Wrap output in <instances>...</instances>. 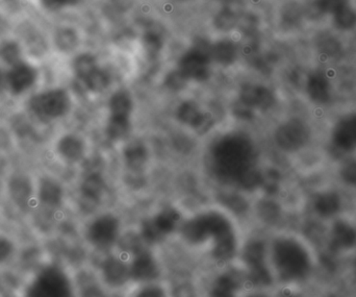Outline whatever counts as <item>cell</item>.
Returning a JSON list of instances; mask_svg holds the SVG:
<instances>
[{
  "label": "cell",
  "mask_w": 356,
  "mask_h": 297,
  "mask_svg": "<svg viewBox=\"0 0 356 297\" xmlns=\"http://www.w3.org/2000/svg\"><path fill=\"white\" fill-rule=\"evenodd\" d=\"M322 145L332 161L356 154V106L332 114L324 127Z\"/></svg>",
  "instance_id": "cell-6"
},
{
  "label": "cell",
  "mask_w": 356,
  "mask_h": 297,
  "mask_svg": "<svg viewBox=\"0 0 356 297\" xmlns=\"http://www.w3.org/2000/svg\"><path fill=\"white\" fill-rule=\"evenodd\" d=\"M50 152L60 164L75 166L81 164L87 156V142L74 131H62L52 140Z\"/></svg>",
  "instance_id": "cell-15"
},
{
  "label": "cell",
  "mask_w": 356,
  "mask_h": 297,
  "mask_svg": "<svg viewBox=\"0 0 356 297\" xmlns=\"http://www.w3.org/2000/svg\"><path fill=\"white\" fill-rule=\"evenodd\" d=\"M104 189H106V183L99 173L92 172L86 175L79 187V195L81 204H97L104 194Z\"/></svg>",
  "instance_id": "cell-20"
},
{
  "label": "cell",
  "mask_w": 356,
  "mask_h": 297,
  "mask_svg": "<svg viewBox=\"0 0 356 297\" xmlns=\"http://www.w3.org/2000/svg\"><path fill=\"white\" fill-rule=\"evenodd\" d=\"M241 102L252 110L267 111L273 106L275 97L269 89L263 86H249L243 90Z\"/></svg>",
  "instance_id": "cell-21"
},
{
  "label": "cell",
  "mask_w": 356,
  "mask_h": 297,
  "mask_svg": "<svg viewBox=\"0 0 356 297\" xmlns=\"http://www.w3.org/2000/svg\"><path fill=\"white\" fill-rule=\"evenodd\" d=\"M182 237L193 246H207L218 264H227L238 255L236 229L229 217L220 211L199 213L181 225Z\"/></svg>",
  "instance_id": "cell-2"
},
{
  "label": "cell",
  "mask_w": 356,
  "mask_h": 297,
  "mask_svg": "<svg viewBox=\"0 0 356 297\" xmlns=\"http://www.w3.org/2000/svg\"><path fill=\"white\" fill-rule=\"evenodd\" d=\"M54 45L58 51L62 54H70L74 51L79 45V35L76 31L70 27L56 29L54 35Z\"/></svg>",
  "instance_id": "cell-27"
},
{
  "label": "cell",
  "mask_w": 356,
  "mask_h": 297,
  "mask_svg": "<svg viewBox=\"0 0 356 297\" xmlns=\"http://www.w3.org/2000/svg\"><path fill=\"white\" fill-rule=\"evenodd\" d=\"M77 285V283H76ZM77 297H106L102 285L95 283L77 285Z\"/></svg>",
  "instance_id": "cell-37"
},
{
  "label": "cell",
  "mask_w": 356,
  "mask_h": 297,
  "mask_svg": "<svg viewBox=\"0 0 356 297\" xmlns=\"http://www.w3.org/2000/svg\"><path fill=\"white\" fill-rule=\"evenodd\" d=\"M35 208L33 213L41 216H52L64 206L66 191L64 184L51 173H35ZM31 213V214H33Z\"/></svg>",
  "instance_id": "cell-10"
},
{
  "label": "cell",
  "mask_w": 356,
  "mask_h": 297,
  "mask_svg": "<svg viewBox=\"0 0 356 297\" xmlns=\"http://www.w3.org/2000/svg\"><path fill=\"white\" fill-rule=\"evenodd\" d=\"M323 246L326 252L339 258H348L356 252L355 213H346L325 223Z\"/></svg>",
  "instance_id": "cell-8"
},
{
  "label": "cell",
  "mask_w": 356,
  "mask_h": 297,
  "mask_svg": "<svg viewBox=\"0 0 356 297\" xmlns=\"http://www.w3.org/2000/svg\"><path fill=\"white\" fill-rule=\"evenodd\" d=\"M350 4V0H316L315 6L324 15L336 14L338 10Z\"/></svg>",
  "instance_id": "cell-35"
},
{
  "label": "cell",
  "mask_w": 356,
  "mask_h": 297,
  "mask_svg": "<svg viewBox=\"0 0 356 297\" xmlns=\"http://www.w3.org/2000/svg\"><path fill=\"white\" fill-rule=\"evenodd\" d=\"M179 212L175 208H166L148 219L142 225L141 236L147 243L162 241L167 236L172 234L180 223Z\"/></svg>",
  "instance_id": "cell-16"
},
{
  "label": "cell",
  "mask_w": 356,
  "mask_h": 297,
  "mask_svg": "<svg viewBox=\"0 0 356 297\" xmlns=\"http://www.w3.org/2000/svg\"><path fill=\"white\" fill-rule=\"evenodd\" d=\"M120 221L110 213L94 217L85 230V237L92 248L98 250H108L116 244L120 238Z\"/></svg>",
  "instance_id": "cell-14"
},
{
  "label": "cell",
  "mask_w": 356,
  "mask_h": 297,
  "mask_svg": "<svg viewBox=\"0 0 356 297\" xmlns=\"http://www.w3.org/2000/svg\"><path fill=\"white\" fill-rule=\"evenodd\" d=\"M41 79L39 67L31 61H21L6 69L4 92L13 99L27 98L35 92Z\"/></svg>",
  "instance_id": "cell-11"
},
{
  "label": "cell",
  "mask_w": 356,
  "mask_h": 297,
  "mask_svg": "<svg viewBox=\"0 0 356 297\" xmlns=\"http://www.w3.org/2000/svg\"><path fill=\"white\" fill-rule=\"evenodd\" d=\"M102 278L104 285L112 288L123 287L131 281L129 262L120 257H110L102 265Z\"/></svg>",
  "instance_id": "cell-19"
},
{
  "label": "cell",
  "mask_w": 356,
  "mask_h": 297,
  "mask_svg": "<svg viewBox=\"0 0 356 297\" xmlns=\"http://www.w3.org/2000/svg\"><path fill=\"white\" fill-rule=\"evenodd\" d=\"M305 97L314 109L323 111L334 106L336 88L327 71L316 68L309 71L303 83Z\"/></svg>",
  "instance_id": "cell-13"
},
{
  "label": "cell",
  "mask_w": 356,
  "mask_h": 297,
  "mask_svg": "<svg viewBox=\"0 0 356 297\" xmlns=\"http://www.w3.org/2000/svg\"><path fill=\"white\" fill-rule=\"evenodd\" d=\"M4 81H6V69L0 64V93L4 91Z\"/></svg>",
  "instance_id": "cell-39"
},
{
  "label": "cell",
  "mask_w": 356,
  "mask_h": 297,
  "mask_svg": "<svg viewBox=\"0 0 356 297\" xmlns=\"http://www.w3.org/2000/svg\"><path fill=\"white\" fill-rule=\"evenodd\" d=\"M219 144L218 150V164L222 171L238 177L251 167L250 158L252 156V147L246 140L226 139Z\"/></svg>",
  "instance_id": "cell-12"
},
{
  "label": "cell",
  "mask_w": 356,
  "mask_h": 297,
  "mask_svg": "<svg viewBox=\"0 0 356 297\" xmlns=\"http://www.w3.org/2000/svg\"><path fill=\"white\" fill-rule=\"evenodd\" d=\"M21 297H77L76 280L58 262H46L33 271Z\"/></svg>",
  "instance_id": "cell-5"
},
{
  "label": "cell",
  "mask_w": 356,
  "mask_h": 297,
  "mask_svg": "<svg viewBox=\"0 0 356 297\" xmlns=\"http://www.w3.org/2000/svg\"><path fill=\"white\" fill-rule=\"evenodd\" d=\"M213 51L216 60L219 63H225V64L232 62L234 56H236V50L232 47V44L227 43V42L218 44L213 48Z\"/></svg>",
  "instance_id": "cell-36"
},
{
  "label": "cell",
  "mask_w": 356,
  "mask_h": 297,
  "mask_svg": "<svg viewBox=\"0 0 356 297\" xmlns=\"http://www.w3.org/2000/svg\"><path fill=\"white\" fill-rule=\"evenodd\" d=\"M18 244L14 237L0 231V267L6 266L16 259Z\"/></svg>",
  "instance_id": "cell-32"
},
{
  "label": "cell",
  "mask_w": 356,
  "mask_h": 297,
  "mask_svg": "<svg viewBox=\"0 0 356 297\" xmlns=\"http://www.w3.org/2000/svg\"><path fill=\"white\" fill-rule=\"evenodd\" d=\"M349 196L332 181L315 186L307 196V207L312 218L322 223H330L341 215L351 213L348 210Z\"/></svg>",
  "instance_id": "cell-7"
},
{
  "label": "cell",
  "mask_w": 356,
  "mask_h": 297,
  "mask_svg": "<svg viewBox=\"0 0 356 297\" xmlns=\"http://www.w3.org/2000/svg\"><path fill=\"white\" fill-rule=\"evenodd\" d=\"M319 51L322 56L326 58H334L342 52L341 44L332 40H324L323 43L319 44Z\"/></svg>",
  "instance_id": "cell-38"
},
{
  "label": "cell",
  "mask_w": 356,
  "mask_h": 297,
  "mask_svg": "<svg viewBox=\"0 0 356 297\" xmlns=\"http://www.w3.org/2000/svg\"><path fill=\"white\" fill-rule=\"evenodd\" d=\"M125 163L134 171H139L144 168L148 160L147 148L141 142H133L124 148Z\"/></svg>",
  "instance_id": "cell-26"
},
{
  "label": "cell",
  "mask_w": 356,
  "mask_h": 297,
  "mask_svg": "<svg viewBox=\"0 0 356 297\" xmlns=\"http://www.w3.org/2000/svg\"><path fill=\"white\" fill-rule=\"evenodd\" d=\"M319 136L314 119L305 115L294 114L286 117L276 125L273 131V142L282 154L295 159L321 144Z\"/></svg>",
  "instance_id": "cell-3"
},
{
  "label": "cell",
  "mask_w": 356,
  "mask_h": 297,
  "mask_svg": "<svg viewBox=\"0 0 356 297\" xmlns=\"http://www.w3.org/2000/svg\"><path fill=\"white\" fill-rule=\"evenodd\" d=\"M330 177L332 183L349 196L356 198V154L332 161Z\"/></svg>",
  "instance_id": "cell-17"
},
{
  "label": "cell",
  "mask_w": 356,
  "mask_h": 297,
  "mask_svg": "<svg viewBox=\"0 0 356 297\" xmlns=\"http://www.w3.org/2000/svg\"><path fill=\"white\" fill-rule=\"evenodd\" d=\"M131 281L137 285L154 283L160 275V266L152 252L140 250L129 262Z\"/></svg>",
  "instance_id": "cell-18"
},
{
  "label": "cell",
  "mask_w": 356,
  "mask_h": 297,
  "mask_svg": "<svg viewBox=\"0 0 356 297\" xmlns=\"http://www.w3.org/2000/svg\"><path fill=\"white\" fill-rule=\"evenodd\" d=\"M25 60L22 44L17 40H6L0 43V64L6 69Z\"/></svg>",
  "instance_id": "cell-24"
},
{
  "label": "cell",
  "mask_w": 356,
  "mask_h": 297,
  "mask_svg": "<svg viewBox=\"0 0 356 297\" xmlns=\"http://www.w3.org/2000/svg\"><path fill=\"white\" fill-rule=\"evenodd\" d=\"M241 280L232 273H221L211 283L209 297H238Z\"/></svg>",
  "instance_id": "cell-22"
},
{
  "label": "cell",
  "mask_w": 356,
  "mask_h": 297,
  "mask_svg": "<svg viewBox=\"0 0 356 297\" xmlns=\"http://www.w3.org/2000/svg\"><path fill=\"white\" fill-rule=\"evenodd\" d=\"M72 69L76 79L83 81L98 69L97 62L92 54H81L73 60Z\"/></svg>",
  "instance_id": "cell-31"
},
{
  "label": "cell",
  "mask_w": 356,
  "mask_h": 297,
  "mask_svg": "<svg viewBox=\"0 0 356 297\" xmlns=\"http://www.w3.org/2000/svg\"><path fill=\"white\" fill-rule=\"evenodd\" d=\"M131 118L127 117L110 116L106 123V135L114 141L123 140L131 131Z\"/></svg>",
  "instance_id": "cell-29"
},
{
  "label": "cell",
  "mask_w": 356,
  "mask_h": 297,
  "mask_svg": "<svg viewBox=\"0 0 356 297\" xmlns=\"http://www.w3.org/2000/svg\"><path fill=\"white\" fill-rule=\"evenodd\" d=\"M72 108V96L66 88L49 87L29 95L23 112L38 127L45 129L66 119Z\"/></svg>",
  "instance_id": "cell-4"
},
{
  "label": "cell",
  "mask_w": 356,
  "mask_h": 297,
  "mask_svg": "<svg viewBox=\"0 0 356 297\" xmlns=\"http://www.w3.org/2000/svg\"><path fill=\"white\" fill-rule=\"evenodd\" d=\"M110 116L131 118L133 112V100L127 92H116L110 99Z\"/></svg>",
  "instance_id": "cell-28"
},
{
  "label": "cell",
  "mask_w": 356,
  "mask_h": 297,
  "mask_svg": "<svg viewBox=\"0 0 356 297\" xmlns=\"http://www.w3.org/2000/svg\"><path fill=\"white\" fill-rule=\"evenodd\" d=\"M355 218H356V213H355Z\"/></svg>",
  "instance_id": "cell-40"
},
{
  "label": "cell",
  "mask_w": 356,
  "mask_h": 297,
  "mask_svg": "<svg viewBox=\"0 0 356 297\" xmlns=\"http://www.w3.org/2000/svg\"><path fill=\"white\" fill-rule=\"evenodd\" d=\"M17 141L8 123L0 121V161L14 150Z\"/></svg>",
  "instance_id": "cell-33"
},
{
  "label": "cell",
  "mask_w": 356,
  "mask_h": 297,
  "mask_svg": "<svg viewBox=\"0 0 356 297\" xmlns=\"http://www.w3.org/2000/svg\"><path fill=\"white\" fill-rule=\"evenodd\" d=\"M131 297H169L162 285L159 283H147L138 285L137 290L134 292Z\"/></svg>",
  "instance_id": "cell-34"
},
{
  "label": "cell",
  "mask_w": 356,
  "mask_h": 297,
  "mask_svg": "<svg viewBox=\"0 0 356 297\" xmlns=\"http://www.w3.org/2000/svg\"><path fill=\"white\" fill-rule=\"evenodd\" d=\"M268 264L276 287L305 288L320 268L317 246L299 232L280 231L267 242Z\"/></svg>",
  "instance_id": "cell-1"
},
{
  "label": "cell",
  "mask_w": 356,
  "mask_h": 297,
  "mask_svg": "<svg viewBox=\"0 0 356 297\" xmlns=\"http://www.w3.org/2000/svg\"><path fill=\"white\" fill-rule=\"evenodd\" d=\"M3 192L19 213L31 214L35 208V175L22 168L10 169L3 179Z\"/></svg>",
  "instance_id": "cell-9"
},
{
  "label": "cell",
  "mask_w": 356,
  "mask_h": 297,
  "mask_svg": "<svg viewBox=\"0 0 356 297\" xmlns=\"http://www.w3.org/2000/svg\"><path fill=\"white\" fill-rule=\"evenodd\" d=\"M20 43L22 44L25 56H31V58H43L49 48L45 37L39 31H29Z\"/></svg>",
  "instance_id": "cell-25"
},
{
  "label": "cell",
  "mask_w": 356,
  "mask_h": 297,
  "mask_svg": "<svg viewBox=\"0 0 356 297\" xmlns=\"http://www.w3.org/2000/svg\"><path fill=\"white\" fill-rule=\"evenodd\" d=\"M332 25L334 29L342 33H349L356 29V10L350 4L338 10L332 16Z\"/></svg>",
  "instance_id": "cell-30"
},
{
  "label": "cell",
  "mask_w": 356,
  "mask_h": 297,
  "mask_svg": "<svg viewBox=\"0 0 356 297\" xmlns=\"http://www.w3.org/2000/svg\"><path fill=\"white\" fill-rule=\"evenodd\" d=\"M207 56L203 52H190L181 62V72L186 79H204L207 74Z\"/></svg>",
  "instance_id": "cell-23"
}]
</instances>
